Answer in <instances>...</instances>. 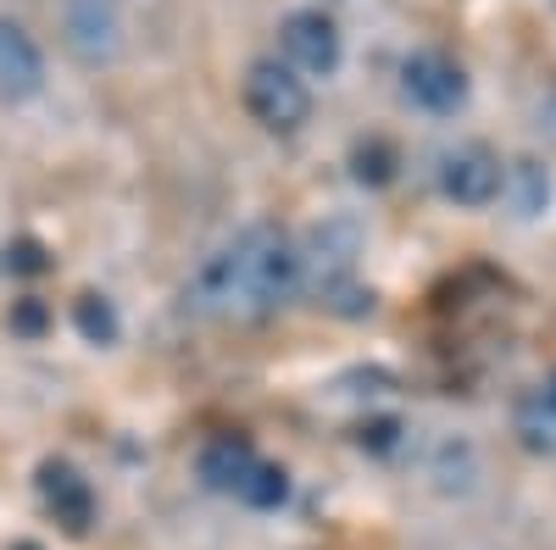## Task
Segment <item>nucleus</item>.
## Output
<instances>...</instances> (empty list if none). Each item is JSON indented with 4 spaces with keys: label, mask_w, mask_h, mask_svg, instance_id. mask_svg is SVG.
I'll return each mask as SVG.
<instances>
[{
    "label": "nucleus",
    "mask_w": 556,
    "mask_h": 550,
    "mask_svg": "<svg viewBox=\"0 0 556 550\" xmlns=\"http://www.w3.org/2000/svg\"><path fill=\"white\" fill-rule=\"evenodd\" d=\"M78 329L96 340V345H112V340H117V317H112L106 295H84V300H78Z\"/></svg>",
    "instance_id": "nucleus-14"
},
{
    "label": "nucleus",
    "mask_w": 556,
    "mask_h": 550,
    "mask_svg": "<svg viewBox=\"0 0 556 550\" xmlns=\"http://www.w3.org/2000/svg\"><path fill=\"white\" fill-rule=\"evenodd\" d=\"M501 156L479 140H462V145H445L434 156V183L451 206H468V212H484L501 201Z\"/></svg>",
    "instance_id": "nucleus-5"
},
{
    "label": "nucleus",
    "mask_w": 556,
    "mask_h": 550,
    "mask_svg": "<svg viewBox=\"0 0 556 550\" xmlns=\"http://www.w3.org/2000/svg\"><path fill=\"white\" fill-rule=\"evenodd\" d=\"M278 62H285L295 78H323L329 84L345 62V34L340 23L323 12V7H301V12H285L278 23Z\"/></svg>",
    "instance_id": "nucleus-4"
},
{
    "label": "nucleus",
    "mask_w": 556,
    "mask_h": 550,
    "mask_svg": "<svg viewBox=\"0 0 556 550\" xmlns=\"http://www.w3.org/2000/svg\"><path fill=\"white\" fill-rule=\"evenodd\" d=\"M240 101H245L251 123L267 128V133H301L312 123V84L295 78L278 56H262V62L245 67Z\"/></svg>",
    "instance_id": "nucleus-3"
},
{
    "label": "nucleus",
    "mask_w": 556,
    "mask_h": 550,
    "mask_svg": "<svg viewBox=\"0 0 556 550\" xmlns=\"http://www.w3.org/2000/svg\"><path fill=\"white\" fill-rule=\"evenodd\" d=\"M235 500H245V507H262V512H267V507H285V500H290V473L273 468V462H256Z\"/></svg>",
    "instance_id": "nucleus-13"
},
{
    "label": "nucleus",
    "mask_w": 556,
    "mask_h": 550,
    "mask_svg": "<svg viewBox=\"0 0 556 550\" xmlns=\"http://www.w3.org/2000/svg\"><path fill=\"white\" fill-rule=\"evenodd\" d=\"M295 295H301L295 234L278 222H245L235 240L217 245L195 267V279L184 284V311L212 317V323H256Z\"/></svg>",
    "instance_id": "nucleus-1"
},
{
    "label": "nucleus",
    "mask_w": 556,
    "mask_h": 550,
    "mask_svg": "<svg viewBox=\"0 0 556 550\" xmlns=\"http://www.w3.org/2000/svg\"><path fill=\"white\" fill-rule=\"evenodd\" d=\"M256 462H262V456H256V445H251V439L223 434V439L201 445L195 473H201V484H206V489H217V495H240V484L251 478V468H256Z\"/></svg>",
    "instance_id": "nucleus-9"
},
{
    "label": "nucleus",
    "mask_w": 556,
    "mask_h": 550,
    "mask_svg": "<svg viewBox=\"0 0 556 550\" xmlns=\"http://www.w3.org/2000/svg\"><path fill=\"white\" fill-rule=\"evenodd\" d=\"M62 44L84 67H106L123 56L117 0H62Z\"/></svg>",
    "instance_id": "nucleus-7"
},
{
    "label": "nucleus",
    "mask_w": 556,
    "mask_h": 550,
    "mask_svg": "<svg viewBox=\"0 0 556 550\" xmlns=\"http://www.w3.org/2000/svg\"><path fill=\"white\" fill-rule=\"evenodd\" d=\"M39 89H45V51L23 23L0 17V101H34Z\"/></svg>",
    "instance_id": "nucleus-8"
},
{
    "label": "nucleus",
    "mask_w": 556,
    "mask_h": 550,
    "mask_svg": "<svg viewBox=\"0 0 556 550\" xmlns=\"http://www.w3.org/2000/svg\"><path fill=\"white\" fill-rule=\"evenodd\" d=\"M545 389H551V395H556V373H551V379H545Z\"/></svg>",
    "instance_id": "nucleus-15"
},
{
    "label": "nucleus",
    "mask_w": 556,
    "mask_h": 550,
    "mask_svg": "<svg viewBox=\"0 0 556 550\" xmlns=\"http://www.w3.org/2000/svg\"><path fill=\"white\" fill-rule=\"evenodd\" d=\"M551 172L534 162V156H518L513 167L501 172V201L513 206L518 217H540V212H551Z\"/></svg>",
    "instance_id": "nucleus-11"
},
{
    "label": "nucleus",
    "mask_w": 556,
    "mask_h": 550,
    "mask_svg": "<svg viewBox=\"0 0 556 550\" xmlns=\"http://www.w3.org/2000/svg\"><path fill=\"white\" fill-rule=\"evenodd\" d=\"M39 495L56 507V517L67 528H89V512H96V495H89V484L67 468V462H45L39 468Z\"/></svg>",
    "instance_id": "nucleus-10"
},
{
    "label": "nucleus",
    "mask_w": 556,
    "mask_h": 550,
    "mask_svg": "<svg viewBox=\"0 0 556 550\" xmlns=\"http://www.w3.org/2000/svg\"><path fill=\"white\" fill-rule=\"evenodd\" d=\"M367 256V228L356 212H323L306 234L295 240V261H301V295H312L317 306H340L356 290V272Z\"/></svg>",
    "instance_id": "nucleus-2"
},
{
    "label": "nucleus",
    "mask_w": 556,
    "mask_h": 550,
    "mask_svg": "<svg viewBox=\"0 0 556 550\" xmlns=\"http://www.w3.org/2000/svg\"><path fill=\"white\" fill-rule=\"evenodd\" d=\"M513 429H518L523 450H534V456H556V395H551L545 384L529 389V395L518 400Z\"/></svg>",
    "instance_id": "nucleus-12"
},
{
    "label": "nucleus",
    "mask_w": 556,
    "mask_h": 550,
    "mask_svg": "<svg viewBox=\"0 0 556 550\" xmlns=\"http://www.w3.org/2000/svg\"><path fill=\"white\" fill-rule=\"evenodd\" d=\"M12 550H39V545H12Z\"/></svg>",
    "instance_id": "nucleus-16"
},
{
    "label": "nucleus",
    "mask_w": 556,
    "mask_h": 550,
    "mask_svg": "<svg viewBox=\"0 0 556 550\" xmlns=\"http://www.w3.org/2000/svg\"><path fill=\"white\" fill-rule=\"evenodd\" d=\"M401 95L429 117H451L468 101V73H462L445 51H406L401 56Z\"/></svg>",
    "instance_id": "nucleus-6"
}]
</instances>
